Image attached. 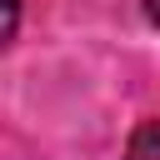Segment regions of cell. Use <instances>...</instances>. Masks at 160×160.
I'll use <instances>...</instances> for the list:
<instances>
[{
  "label": "cell",
  "mask_w": 160,
  "mask_h": 160,
  "mask_svg": "<svg viewBox=\"0 0 160 160\" xmlns=\"http://www.w3.org/2000/svg\"><path fill=\"white\" fill-rule=\"evenodd\" d=\"M145 15H150V25L160 30V0H145Z\"/></svg>",
  "instance_id": "3957f363"
},
{
  "label": "cell",
  "mask_w": 160,
  "mask_h": 160,
  "mask_svg": "<svg viewBox=\"0 0 160 160\" xmlns=\"http://www.w3.org/2000/svg\"><path fill=\"white\" fill-rule=\"evenodd\" d=\"M125 160H160V120H145V125L130 135Z\"/></svg>",
  "instance_id": "6da1fadb"
},
{
  "label": "cell",
  "mask_w": 160,
  "mask_h": 160,
  "mask_svg": "<svg viewBox=\"0 0 160 160\" xmlns=\"http://www.w3.org/2000/svg\"><path fill=\"white\" fill-rule=\"evenodd\" d=\"M15 25H20V0H5V45L15 40Z\"/></svg>",
  "instance_id": "7a4b0ae2"
}]
</instances>
